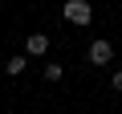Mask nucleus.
I'll return each mask as SVG.
<instances>
[{
	"label": "nucleus",
	"instance_id": "obj_1",
	"mask_svg": "<svg viewBox=\"0 0 122 114\" xmlns=\"http://www.w3.org/2000/svg\"><path fill=\"white\" fill-rule=\"evenodd\" d=\"M61 12H65V21H69V25H81V29L94 21V8L86 4V0H69V4L61 8Z\"/></svg>",
	"mask_w": 122,
	"mask_h": 114
},
{
	"label": "nucleus",
	"instance_id": "obj_2",
	"mask_svg": "<svg viewBox=\"0 0 122 114\" xmlns=\"http://www.w3.org/2000/svg\"><path fill=\"white\" fill-rule=\"evenodd\" d=\"M114 61V45L110 41H94L90 45V65H110Z\"/></svg>",
	"mask_w": 122,
	"mask_h": 114
},
{
	"label": "nucleus",
	"instance_id": "obj_3",
	"mask_svg": "<svg viewBox=\"0 0 122 114\" xmlns=\"http://www.w3.org/2000/svg\"><path fill=\"white\" fill-rule=\"evenodd\" d=\"M25 49H29L33 57H41V53H49V37H45V33H29V41H25Z\"/></svg>",
	"mask_w": 122,
	"mask_h": 114
},
{
	"label": "nucleus",
	"instance_id": "obj_4",
	"mask_svg": "<svg viewBox=\"0 0 122 114\" xmlns=\"http://www.w3.org/2000/svg\"><path fill=\"white\" fill-rule=\"evenodd\" d=\"M25 65H29L25 57H8V65H4V73H8V78H20V73H25Z\"/></svg>",
	"mask_w": 122,
	"mask_h": 114
},
{
	"label": "nucleus",
	"instance_id": "obj_5",
	"mask_svg": "<svg viewBox=\"0 0 122 114\" xmlns=\"http://www.w3.org/2000/svg\"><path fill=\"white\" fill-rule=\"evenodd\" d=\"M61 73H65L61 65H45V82H61Z\"/></svg>",
	"mask_w": 122,
	"mask_h": 114
},
{
	"label": "nucleus",
	"instance_id": "obj_6",
	"mask_svg": "<svg viewBox=\"0 0 122 114\" xmlns=\"http://www.w3.org/2000/svg\"><path fill=\"white\" fill-rule=\"evenodd\" d=\"M114 90H122V69H114Z\"/></svg>",
	"mask_w": 122,
	"mask_h": 114
}]
</instances>
